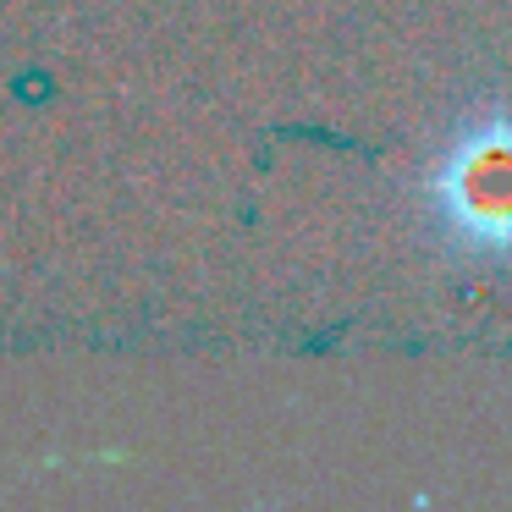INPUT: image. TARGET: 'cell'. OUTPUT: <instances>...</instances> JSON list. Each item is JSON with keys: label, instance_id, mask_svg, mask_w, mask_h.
<instances>
[{"label": "cell", "instance_id": "cell-1", "mask_svg": "<svg viewBox=\"0 0 512 512\" xmlns=\"http://www.w3.org/2000/svg\"><path fill=\"white\" fill-rule=\"evenodd\" d=\"M441 204L468 243L512 248V127L479 133L441 171Z\"/></svg>", "mask_w": 512, "mask_h": 512}]
</instances>
